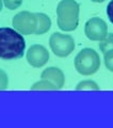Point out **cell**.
I'll list each match as a JSON object with an SVG mask.
<instances>
[{"label": "cell", "instance_id": "9c48e42d", "mask_svg": "<svg viewBox=\"0 0 113 128\" xmlns=\"http://www.w3.org/2000/svg\"><path fill=\"white\" fill-rule=\"evenodd\" d=\"M35 15H36V19H38V26H36V30L34 34L42 35L49 31L51 27V19L49 18V16L44 13H35Z\"/></svg>", "mask_w": 113, "mask_h": 128}, {"label": "cell", "instance_id": "5bb4252c", "mask_svg": "<svg viewBox=\"0 0 113 128\" xmlns=\"http://www.w3.org/2000/svg\"><path fill=\"white\" fill-rule=\"evenodd\" d=\"M24 0H3V3L6 9L9 10H16L22 6Z\"/></svg>", "mask_w": 113, "mask_h": 128}, {"label": "cell", "instance_id": "2e32d148", "mask_svg": "<svg viewBox=\"0 0 113 128\" xmlns=\"http://www.w3.org/2000/svg\"><path fill=\"white\" fill-rule=\"evenodd\" d=\"M107 15L109 20L113 24V0H111L107 6Z\"/></svg>", "mask_w": 113, "mask_h": 128}, {"label": "cell", "instance_id": "e0dca14e", "mask_svg": "<svg viewBox=\"0 0 113 128\" xmlns=\"http://www.w3.org/2000/svg\"><path fill=\"white\" fill-rule=\"evenodd\" d=\"M91 1H93V2H96V3H99V2H104V0H91Z\"/></svg>", "mask_w": 113, "mask_h": 128}, {"label": "cell", "instance_id": "3957f363", "mask_svg": "<svg viewBox=\"0 0 113 128\" xmlns=\"http://www.w3.org/2000/svg\"><path fill=\"white\" fill-rule=\"evenodd\" d=\"M100 67V58L92 48H83L75 58V68L80 75L91 76Z\"/></svg>", "mask_w": 113, "mask_h": 128}, {"label": "cell", "instance_id": "4fadbf2b", "mask_svg": "<svg viewBox=\"0 0 113 128\" xmlns=\"http://www.w3.org/2000/svg\"><path fill=\"white\" fill-rule=\"evenodd\" d=\"M104 62L107 68L113 73V49L104 54Z\"/></svg>", "mask_w": 113, "mask_h": 128}, {"label": "cell", "instance_id": "30bf717a", "mask_svg": "<svg viewBox=\"0 0 113 128\" xmlns=\"http://www.w3.org/2000/svg\"><path fill=\"white\" fill-rule=\"evenodd\" d=\"M99 49L102 54L113 49V33H108L99 43Z\"/></svg>", "mask_w": 113, "mask_h": 128}, {"label": "cell", "instance_id": "8992f818", "mask_svg": "<svg viewBox=\"0 0 113 128\" xmlns=\"http://www.w3.org/2000/svg\"><path fill=\"white\" fill-rule=\"evenodd\" d=\"M84 34L90 41H102L108 34L106 22L99 17H92L86 22Z\"/></svg>", "mask_w": 113, "mask_h": 128}, {"label": "cell", "instance_id": "ba28073f", "mask_svg": "<svg viewBox=\"0 0 113 128\" xmlns=\"http://www.w3.org/2000/svg\"><path fill=\"white\" fill-rule=\"evenodd\" d=\"M41 78L48 80L54 86V90L62 89L64 86V83H65V76H64L63 72L59 67H54V66L44 70L41 75Z\"/></svg>", "mask_w": 113, "mask_h": 128}, {"label": "cell", "instance_id": "7c38bea8", "mask_svg": "<svg viewBox=\"0 0 113 128\" xmlns=\"http://www.w3.org/2000/svg\"><path fill=\"white\" fill-rule=\"evenodd\" d=\"M30 89L31 90H54V86H52L48 80L42 79L41 81L35 82Z\"/></svg>", "mask_w": 113, "mask_h": 128}, {"label": "cell", "instance_id": "5b68a950", "mask_svg": "<svg viewBox=\"0 0 113 128\" xmlns=\"http://www.w3.org/2000/svg\"><path fill=\"white\" fill-rule=\"evenodd\" d=\"M12 24L16 31H18L22 35L34 34L38 26V19H36L35 13H31L29 11H22L16 14Z\"/></svg>", "mask_w": 113, "mask_h": 128}, {"label": "cell", "instance_id": "6da1fadb", "mask_svg": "<svg viewBox=\"0 0 113 128\" xmlns=\"http://www.w3.org/2000/svg\"><path fill=\"white\" fill-rule=\"evenodd\" d=\"M26 41L22 34L12 28H0V59L17 60L22 58Z\"/></svg>", "mask_w": 113, "mask_h": 128}, {"label": "cell", "instance_id": "9a60e30c", "mask_svg": "<svg viewBox=\"0 0 113 128\" xmlns=\"http://www.w3.org/2000/svg\"><path fill=\"white\" fill-rule=\"evenodd\" d=\"M9 86V77L3 70L0 68V90H6Z\"/></svg>", "mask_w": 113, "mask_h": 128}, {"label": "cell", "instance_id": "7a4b0ae2", "mask_svg": "<svg viewBox=\"0 0 113 128\" xmlns=\"http://www.w3.org/2000/svg\"><path fill=\"white\" fill-rule=\"evenodd\" d=\"M80 6L75 0H61L56 6L58 27L62 31L70 32L77 29L79 24Z\"/></svg>", "mask_w": 113, "mask_h": 128}, {"label": "cell", "instance_id": "277c9868", "mask_svg": "<svg viewBox=\"0 0 113 128\" xmlns=\"http://www.w3.org/2000/svg\"><path fill=\"white\" fill-rule=\"evenodd\" d=\"M49 46L51 51L56 57L65 58L75 49V40L70 34L54 32L50 35Z\"/></svg>", "mask_w": 113, "mask_h": 128}, {"label": "cell", "instance_id": "8fae6325", "mask_svg": "<svg viewBox=\"0 0 113 128\" xmlns=\"http://www.w3.org/2000/svg\"><path fill=\"white\" fill-rule=\"evenodd\" d=\"M76 90L80 91V90H99L98 84L93 80H82L80 81L77 86H76Z\"/></svg>", "mask_w": 113, "mask_h": 128}, {"label": "cell", "instance_id": "52a82bcc", "mask_svg": "<svg viewBox=\"0 0 113 128\" xmlns=\"http://www.w3.org/2000/svg\"><path fill=\"white\" fill-rule=\"evenodd\" d=\"M27 61L31 66L40 68L43 67L49 60V52L47 48L40 44L32 45L27 51Z\"/></svg>", "mask_w": 113, "mask_h": 128}, {"label": "cell", "instance_id": "ac0fdd59", "mask_svg": "<svg viewBox=\"0 0 113 128\" xmlns=\"http://www.w3.org/2000/svg\"><path fill=\"white\" fill-rule=\"evenodd\" d=\"M1 10H2V1L0 0V11H1Z\"/></svg>", "mask_w": 113, "mask_h": 128}]
</instances>
